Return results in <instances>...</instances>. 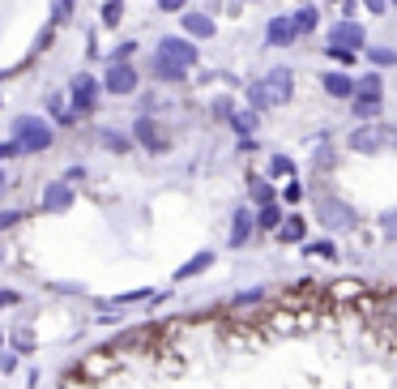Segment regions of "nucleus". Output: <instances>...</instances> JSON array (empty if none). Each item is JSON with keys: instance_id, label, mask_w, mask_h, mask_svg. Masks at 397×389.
I'll return each mask as SVG.
<instances>
[{"instance_id": "7ed1b4c3", "label": "nucleus", "mask_w": 397, "mask_h": 389, "mask_svg": "<svg viewBox=\"0 0 397 389\" xmlns=\"http://www.w3.org/2000/svg\"><path fill=\"white\" fill-rule=\"evenodd\" d=\"M346 145H351L355 154H363V159H376L380 150H389V125H355L351 137H346Z\"/></svg>"}, {"instance_id": "c85d7f7f", "label": "nucleus", "mask_w": 397, "mask_h": 389, "mask_svg": "<svg viewBox=\"0 0 397 389\" xmlns=\"http://www.w3.org/2000/svg\"><path fill=\"white\" fill-rule=\"evenodd\" d=\"M304 257H325V261H333V257H338V244H333V239H308Z\"/></svg>"}, {"instance_id": "de8ad7c7", "label": "nucleus", "mask_w": 397, "mask_h": 389, "mask_svg": "<svg viewBox=\"0 0 397 389\" xmlns=\"http://www.w3.org/2000/svg\"><path fill=\"white\" fill-rule=\"evenodd\" d=\"M389 150H397V129H389Z\"/></svg>"}, {"instance_id": "1a4fd4ad", "label": "nucleus", "mask_w": 397, "mask_h": 389, "mask_svg": "<svg viewBox=\"0 0 397 389\" xmlns=\"http://www.w3.org/2000/svg\"><path fill=\"white\" fill-rule=\"evenodd\" d=\"M320 90H325L329 99H338V103H355V78H351V73H342V69H325V73H320Z\"/></svg>"}, {"instance_id": "423d86ee", "label": "nucleus", "mask_w": 397, "mask_h": 389, "mask_svg": "<svg viewBox=\"0 0 397 389\" xmlns=\"http://www.w3.org/2000/svg\"><path fill=\"white\" fill-rule=\"evenodd\" d=\"M154 56H163V60H171V64H180V69L192 73V64H196V43L184 39V35H167V39H158Z\"/></svg>"}, {"instance_id": "20e7f679", "label": "nucleus", "mask_w": 397, "mask_h": 389, "mask_svg": "<svg viewBox=\"0 0 397 389\" xmlns=\"http://www.w3.org/2000/svg\"><path fill=\"white\" fill-rule=\"evenodd\" d=\"M325 47H346V52H367V30H363V21H351V17H342L329 26L325 35Z\"/></svg>"}, {"instance_id": "3c124183", "label": "nucleus", "mask_w": 397, "mask_h": 389, "mask_svg": "<svg viewBox=\"0 0 397 389\" xmlns=\"http://www.w3.org/2000/svg\"><path fill=\"white\" fill-rule=\"evenodd\" d=\"M389 5H393V9H397V0H389Z\"/></svg>"}, {"instance_id": "412c9836", "label": "nucleus", "mask_w": 397, "mask_h": 389, "mask_svg": "<svg viewBox=\"0 0 397 389\" xmlns=\"http://www.w3.org/2000/svg\"><path fill=\"white\" fill-rule=\"evenodd\" d=\"M290 21H295V30H299V35H312L320 26V9L316 5H299V9L290 13Z\"/></svg>"}, {"instance_id": "58836bf2", "label": "nucleus", "mask_w": 397, "mask_h": 389, "mask_svg": "<svg viewBox=\"0 0 397 389\" xmlns=\"http://www.w3.org/2000/svg\"><path fill=\"white\" fill-rule=\"evenodd\" d=\"M13 347H17V351H35V338H30L26 329H17V334H13Z\"/></svg>"}, {"instance_id": "f8f14e48", "label": "nucleus", "mask_w": 397, "mask_h": 389, "mask_svg": "<svg viewBox=\"0 0 397 389\" xmlns=\"http://www.w3.org/2000/svg\"><path fill=\"white\" fill-rule=\"evenodd\" d=\"M295 39H299V30H295L290 13H278V17L265 21V43H269V47H290Z\"/></svg>"}, {"instance_id": "2f4dec72", "label": "nucleus", "mask_w": 397, "mask_h": 389, "mask_svg": "<svg viewBox=\"0 0 397 389\" xmlns=\"http://www.w3.org/2000/svg\"><path fill=\"white\" fill-rule=\"evenodd\" d=\"M278 197H282V206H299V201H304V184H299V180H286Z\"/></svg>"}, {"instance_id": "473e14b6", "label": "nucleus", "mask_w": 397, "mask_h": 389, "mask_svg": "<svg viewBox=\"0 0 397 389\" xmlns=\"http://www.w3.org/2000/svg\"><path fill=\"white\" fill-rule=\"evenodd\" d=\"M120 17H124V0H107L103 5V26H120Z\"/></svg>"}, {"instance_id": "aec40b11", "label": "nucleus", "mask_w": 397, "mask_h": 389, "mask_svg": "<svg viewBox=\"0 0 397 389\" xmlns=\"http://www.w3.org/2000/svg\"><path fill=\"white\" fill-rule=\"evenodd\" d=\"M367 60H371V69H397V47H389V43H376V47H367V52H363Z\"/></svg>"}, {"instance_id": "a18cd8bd", "label": "nucleus", "mask_w": 397, "mask_h": 389, "mask_svg": "<svg viewBox=\"0 0 397 389\" xmlns=\"http://www.w3.org/2000/svg\"><path fill=\"white\" fill-rule=\"evenodd\" d=\"M17 218H21V210H5V214H0V231H5V227H13Z\"/></svg>"}, {"instance_id": "f704fd0d", "label": "nucleus", "mask_w": 397, "mask_h": 389, "mask_svg": "<svg viewBox=\"0 0 397 389\" xmlns=\"http://www.w3.org/2000/svg\"><path fill=\"white\" fill-rule=\"evenodd\" d=\"M376 223H380V235H385V239H397V210H385Z\"/></svg>"}, {"instance_id": "a19ab883", "label": "nucleus", "mask_w": 397, "mask_h": 389, "mask_svg": "<svg viewBox=\"0 0 397 389\" xmlns=\"http://www.w3.org/2000/svg\"><path fill=\"white\" fill-rule=\"evenodd\" d=\"M158 9H163V13H184L188 0H158Z\"/></svg>"}, {"instance_id": "e433bc0d", "label": "nucleus", "mask_w": 397, "mask_h": 389, "mask_svg": "<svg viewBox=\"0 0 397 389\" xmlns=\"http://www.w3.org/2000/svg\"><path fill=\"white\" fill-rule=\"evenodd\" d=\"M355 291L363 296V282H338V287H333V296H338V300H351Z\"/></svg>"}, {"instance_id": "72a5a7b5", "label": "nucleus", "mask_w": 397, "mask_h": 389, "mask_svg": "<svg viewBox=\"0 0 397 389\" xmlns=\"http://www.w3.org/2000/svg\"><path fill=\"white\" fill-rule=\"evenodd\" d=\"M73 17V0H52V26H64Z\"/></svg>"}, {"instance_id": "ea45409f", "label": "nucleus", "mask_w": 397, "mask_h": 389, "mask_svg": "<svg viewBox=\"0 0 397 389\" xmlns=\"http://www.w3.org/2000/svg\"><path fill=\"white\" fill-rule=\"evenodd\" d=\"M329 167H333V150L325 145V150H316V172H329Z\"/></svg>"}, {"instance_id": "f257e3e1", "label": "nucleus", "mask_w": 397, "mask_h": 389, "mask_svg": "<svg viewBox=\"0 0 397 389\" xmlns=\"http://www.w3.org/2000/svg\"><path fill=\"white\" fill-rule=\"evenodd\" d=\"M316 223L325 231H359V210L338 192H316Z\"/></svg>"}, {"instance_id": "bb28decb", "label": "nucleus", "mask_w": 397, "mask_h": 389, "mask_svg": "<svg viewBox=\"0 0 397 389\" xmlns=\"http://www.w3.org/2000/svg\"><path fill=\"white\" fill-rule=\"evenodd\" d=\"M107 372H111V355H107V351L90 355V359H86V368H82V377H107Z\"/></svg>"}, {"instance_id": "4468645a", "label": "nucleus", "mask_w": 397, "mask_h": 389, "mask_svg": "<svg viewBox=\"0 0 397 389\" xmlns=\"http://www.w3.org/2000/svg\"><path fill=\"white\" fill-rule=\"evenodd\" d=\"M73 206V188H68V180H56V184H47V192H43V210H68Z\"/></svg>"}, {"instance_id": "6ab92c4d", "label": "nucleus", "mask_w": 397, "mask_h": 389, "mask_svg": "<svg viewBox=\"0 0 397 389\" xmlns=\"http://www.w3.org/2000/svg\"><path fill=\"white\" fill-rule=\"evenodd\" d=\"M351 111H355L359 125H376L380 111H385V99H355V103H351Z\"/></svg>"}, {"instance_id": "09e8293b", "label": "nucleus", "mask_w": 397, "mask_h": 389, "mask_svg": "<svg viewBox=\"0 0 397 389\" xmlns=\"http://www.w3.org/2000/svg\"><path fill=\"white\" fill-rule=\"evenodd\" d=\"M0 188H5V172H0Z\"/></svg>"}, {"instance_id": "6e6552de", "label": "nucleus", "mask_w": 397, "mask_h": 389, "mask_svg": "<svg viewBox=\"0 0 397 389\" xmlns=\"http://www.w3.org/2000/svg\"><path fill=\"white\" fill-rule=\"evenodd\" d=\"M133 137H137V141H141L150 154H163V150H171V137H167V129L158 125L154 116H141L137 125H133Z\"/></svg>"}, {"instance_id": "39448f33", "label": "nucleus", "mask_w": 397, "mask_h": 389, "mask_svg": "<svg viewBox=\"0 0 397 389\" xmlns=\"http://www.w3.org/2000/svg\"><path fill=\"white\" fill-rule=\"evenodd\" d=\"M98 90H103V82H94L90 73H77V78L68 82V107L77 116H90L98 107Z\"/></svg>"}, {"instance_id": "c756f323", "label": "nucleus", "mask_w": 397, "mask_h": 389, "mask_svg": "<svg viewBox=\"0 0 397 389\" xmlns=\"http://www.w3.org/2000/svg\"><path fill=\"white\" fill-rule=\"evenodd\" d=\"M98 141H103L107 145V150H116V154H124V150H129V137H124V133H116V129H103V133H98Z\"/></svg>"}, {"instance_id": "79ce46f5", "label": "nucleus", "mask_w": 397, "mask_h": 389, "mask_svg": "<svg viewBox=\"0 0 397 389\" xmlns=\"http://www.w3.org/2000/svg\"><path fill=\"white\" fill-rule=\"evenodd\" d=\"M13 304H21V296L9 291V287H0V308H13Z\"/></svg>"}, {"instance_id": "8fccbe9b", "label": "nucleus", "mask_w": 397, "mask_h": 389, "mask_svg": "<svg viewBox=\"0 0 397 389\" xmlns=\"http://www.w3.org/2000/svg\"><path fill=\"white\" fill-rule=\"evenodd\" d=\"M0 343H5V329H0Z\"/></svg>"}, {"instance_id": "f3484780", "label": "nucleus", "mask_w": 397, "mask_h": 389, "mask_svg": "<svg viewBox=\"0 0 397 389\" xmlns=\"http://www.w3.org/2000/svg\"><path fill=\"white\" fill-rule=\"evenodd\" d=\"M355 99H385V82H380L376 69L363 73V78H355Z\"/></svg>"}, {"instance_id": "7c9ffc66", "label": "nucleus", "mask_w": 397, "mask_h": 389, "mask_svg": "<svg viewBox=\"0 0 397 389\" xmlns=\"http://www.w3.org/2000/svg\"><path fill=\"white\" fill-rule=\"evenodd\" d=\"M325 56H329V60H333L342 73H346V69H351V64L359 60V52H346V47H325Z\"/></svg>"}, {"instance_id": "393cba45", "label": "nucleus", "mask_w": 397, "mask_h": 389, "mask_svg": "<svg viewBox=\"0 0 397 389\" xmlns=\"http://www.w3.org/2000/svg\"><path fill=\"white\" fill-rule=\"evenodd\" d=\"M248 188H252V201H257V210H261V206H274V201H278V188L269 184V180H261V176H252V184H248Z\"/></svg>"}, {"instance_id": "cd10ccee", "label": "nucleus", "mask_w": 397, "mask_h": 389, "mask_svg": "<svg viewBox=\"0 0 397 389\" xmlns=\"http://www.w3.org/2000/svg\"><path fill=\"white\" fill-rule=\"evenodd\" d=\"M269 176L295 180V159H290V154H274V159H269Z\"/></svg>"}, {"instance_id": "603ef678", "label": "nucleus", "mask_w": 397, "mask_h": 389, "mask_svg": "<svg viewBox=\"0 0 397 389\" xmlns=\"http://www.w3.org/2000/svg\"><path fill=\"white\" fill-rule=\"evenodd\" d=\"M248 5H252V0H248Z\"/></svg>"}, {"instance_id": "c9c22d12", "label": "nucleus", "mask_w": 397, "mask_h": 389, "mask_svg": "<svg viewBox=\"0 0 397 389\" xmlns=\"http://www.w3.org/2000/svg\"><path fill=\"white\" fill-rule=\"evenodd\" d=\"M380 312H385V321H389V329H397V291H393V296H385Z\"/></svg>"}, {"instance_id": "4c0bfd02", "label": "nucleus", "mask_w": 397, "mask_h": 389, "mask_svg": "<svg viewBox=\"0 0 397 389\" xmlns=\"http://www.w3.org/2000/svg\"><path fill=\"white\" fill-rule=\"evenodd\" d=\"M214 116H218V120H231V116H235V103H231V99H218V103H214Z\"/></svg>"}, {"instance_id": "f03ea898", "label": "nucleus", "mask_w": 397, "mask_h": 389, "mask_svg": "<svg viewBox=\"0 0 397 389\" xmlns=\"http://www.w3.org/2000/svg\"><path fill=\"white\" fill-rule=\"evenodd\" d=\"M13 141L21 145V154H43V150H52L56 133H52V125H47V120H39V116H21L17 125H13Z\"/></svg>"}, {"instance_id": "37998d69", "label": "nucleus", "mask_w": 397, "mask_h": 389, "mask_svg": "<svg viewBox=\"0 0 397 389\" xmlns=\"http://www.w3.org/2000/svg\"><path fill=\"white\" fill-rule=\"evenodd\" d=\"M13 154H21V145H17V141H0V163L13 159Z\"/></svg>"}, {"instance_id": "a878e982", "label": "nucleus", "mask_w": 397, "mask_h": 389, "mask_svg": "<svg viewBox=\"0 0 397 389\" xmlns=\"http://www.w3.org/2000/svg\"><path fill=\"white\" fill-rule=\"evenodd\" d=\"M248 107H252L257 116L274 107V103H269V90H265V82H252V86H248Z\"/></svg>"}, {"instance_id": "49530a36", "label": "nucleus", "mask_w": 397, "mask_h": 389, "mask_svg": "<svg viewBox=\"0 0 397 389\" xmlns=\"http://www.w3.org/2000/svg\"><path fill=\"white\" fill-rule=\"evenodd\" d=\"M363 9H367V13H385L389 0H363Z\"/></svg>"}, {"instance_id": "9d476101", "label": "nucleus", "mask_w": 397, "mask_h": 389, "mask_svg": "<svg viewBox=\"0 0 397 389\" xmlns=\"http://www.w3.org/2000/svg\"><path fill=\"white\" fill-rule=\"evenodd\" d=\"M137 69L133 64H107V78H103V90H111V94H120V99H124V94H133L137 90Z\"/></svg>"}, {"instance_id": "b1692460", "label": "nucleus", "mask_w": 397, "mask_h": 389, "mask_svg": "<svg viewBox=\"0 0 397 389\" xmlns=\"http://www.w3.org/2000/svg\"><path fill=\"white\" fill-rule=\"evenodd\" d=\"M257 125H261V116H257L252 107H243V111H235V116H231V129H235V133H239L243 141L257 133Z\"/></svg>"}, {"instance_id": "0eeeda50", "label": "nucleus", "mask_w": 397, "mask_h": 389, "mask_svg": "<svg viewBox=\"0 0 397 389\" xmlns=\"http://www.w3.org/2000/svg\"><path fill=\"white\" fill-rule=\"evenodd\" d=\"M265 90H269V103L274 107H282V103H290V94H295V69H286V64H274L265 73Z\"/></svg>"}, {"instance_id": "9b49d317", "label": "nucleus", "mask_w": 397, "mask_h": 389, "mask_svg": "<svg viewBox=\"0 0 397 389\" xmlns=\"http://www.w3.org/2000/svg\"><path fill=\"white\" fill-rule=\"evenodd\" d=\"M252 231H257V210L239 206V210L231 214V235H227V244H231V248H243L248 239H252Z\"/></svg>"}, {"instance_id": "5701e85b", "label": "nucleus", "mask_w": 397, "mask_h": 389, "mask_svg": "<svg viewBox=\"0 0 397 389\" xmlns=\"http://www.w3.org/2000/svg\"><path fill=\"white\" fill-rule=\"evenodd\" d=\"M282 223H286V210H282L278 201H274V206H261V210H257V227H261V231H278Z\"/></svg>"}, {"instance_id": "a211bd4d", "label": "nucleus", "mask_w": 397, "mask_h": 389, "mask_svg": "<svg viewBox=\"0 0 397 389\" xmlns=\"http://www.w3.org/2000/svg\"><path fill=\"white\" fill-rule=\"evenodd\" d=\"M210 265H214V253H210V248H205V253H196V257H188L180 270H176V282H188V278H196V274H205Z\"/></svg>"}, {"instance_id": "dca6fc26", "label": "nucleus", "mask_w": 397, "mask_h": 389, "mask_svg": "<svg viewBox=\"0 0 397 389\" xmlns=\"http://www.w3.org/2000/svg\"><path fill=\"white\" fill-rule=\"evenodd\" d=\"M278 239H282V244H308V223H304V218L299 214H286V223L278 227Z\"/></svg>"}, {"instance_id": "ddd939ff", "label": "nucleus", "mask_w": 397, "mask_h": 389, "mask_svg": "<svg viewBox=\"0 0 397 389\" xmlns=\"http://www.w3.org/2000/svg\"><path fill=\"white\" fill-rule=\"evenodd\" d=\"M218 26L210 13H184V39H214Z\"/></svg>"}, {"instance_id": "c03bdc74", "label": "nucleus", "mask_w": 397, "mask_h": 389, "mask_svg": "<svg viewBox=\"0 0 397 389\" xmlns=\"http://www.w3.org/2000/svg\"><path fill=\"white\" fill-rule=\"evenodd\" d=\"M0 372H5V377H9V372H17V355H9V351L0 355Z\"/></svg>"}, {"instance_id": "2eb2a0df", "label": "nucleus", "mask_w": 397, "mask_h": 389, "mask_svg": "<svg viewBox=\"0 0 397 389\" xmlns=\"http://www.w3.org/2000/svg\"><path fill=\"white\" fill-rule=\"evenodd\" d=\"M265 300H269L265 287H248V291H239V296L227 304V312H252V308H265Z\"/></svg>"}, {"instance_id": "4be33fe9", "label": "nucleus", "mask_w": 397, "mask_h": 389, "mask_svg": "<svg viewBox=\"0 0 397 389\" xmlns=\"http://www.w3.org/2000/svg\"><path fill=\"white\" fill-rule=\"evenodd\" d=\"M158 291L154 287H137V291H120V296L107 300V308H129V304H145V300H154Z\"/></svg>"}, {"instance_id": "864d4df0", "label": "nucleus", "mask_w": 397, "mask_h": 389, "mask_svg": "<svg viewBox=\"0 0 397 389\" xmlns=\"http://www.w3.org/2000/svg\"><path fill=\"white\" fill-rule=\"evenodd\" d=\"M0 103H5V99H0Z\"/></svg>"}]
</instances>
